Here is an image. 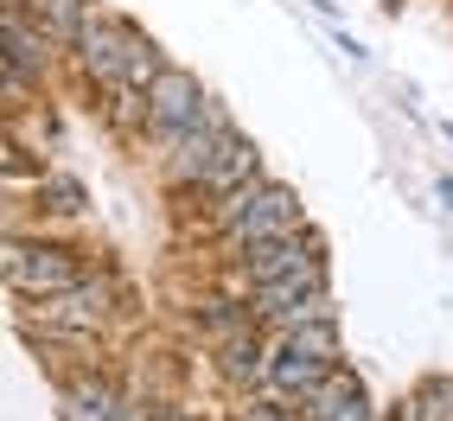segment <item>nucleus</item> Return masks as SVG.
Returning <instances> with one entry per match:
<instances>
[{"label":"nucleus","mask_w":453,"mask_h":421,"mask_svg":"<svg viewBox=\"0 0 453 421\" xmlns=\"http://www.w3.org/2000/svg\"><path fill=\"white\" fill-rule=\"evenodd\" d=\"M218 262H236V268H243L250 294H256L262 281H288V275H313V281H326V243H319L313 230H288V236H275V243H262V249L218 256Z\"/></svg>","instance_id":"5"},{"label":"nucleus","mask_w":453,"mask_h":421,"mask_svg":"<svg viewBox=\"0 0 453 421\" xmlns=\"http://www.w3.org/2000/svg\"><path fill=\"white\" fill-rule=\"evenodd\" d=\"M89 249L58 230H7V287L13 300H51L89 275Z\"/></svg>","instance_id":"3"},{"label":"nucleus","mask_w":453,"mask_h":421,"mask_svg":"<svg viewBox=\"0 0 453 421\" xmlns=\"http://www.w3.org/2000/svg\"><path fill=\"white\" fill-rule=\"evenodd\" d=\"M204 103H211V96L198 89V77L179 71V65H166L154 83H147V128H141L147 147H154V154H166V147L204 115Z\"/></svg>","instance_id":"4"},{"label":"nucleus","mask_w":453,"mask_h":421,"mask_svg":"<svg viewBox=\"0 0 453 421\" xmlns=\"http://www.w3.org/2000/svg\"><path fill=\"white\" fill-rule=\"evenodd\" d=\"M236 421H307V415H300L294 402H268V396H250Z\"/></svg>","instance_id":"12"},{"label":"nucleus","mask_w":453,"mask_h":421,"mask_svg":"<svg viewBox=\"0 0 453 421\" xmlns=\"http://www.w3.org/2000/svg\"><path fill=\"white\" fill-rule=\"evenodd\" d=\"M71 65H77L83 83H96L109 96V89H147L166 71V57H160V45L147 33H134L122 13H109V7L89 0V26H83L77 51H71Z\"/></svg>","instance_id":"1"},{"label":"nucleus","mask_w":453,"mask_h":421,"mask_svg":"<svg viewBox=\"0 0 453 421\" xmlns=\"http://www.w3.org/2000/svg\"><path fill=\"white\" fill-rule=\"evenodd\" d=\"M33 19H39V33L51 39V51L71 57L77 39H83V26H89V0H39Z\"/></svg>","instance_id":"10"},{"label":"nucleus","mask_w":453,"mask_h":421,"mask_svg":"<svg viewBox=\"0 0 453 421\" xmlns=\"http://www.w3.org/2000/svg\"><path fill=\"white\" fill-rule=\"evenodd\" d=\"M256 172H262V160H256V147H250L243 134H224V141H218V154L204 160V172H198V186H192V192H179V198H198V204H211V198H224V192H236V186H250Z\"/></svg>","instance_id":"7"},{"label":"nucleus","mask_w":453,"mask_h":421,"mask_svg":"<svg viewBox=\"0 0 453 421\" xmlns=\"http://www.w3.org/2000/svg\"><path fill=\"white\" fill-rule=\"evenodd\" d=\"M409 409H415V421H453V377H428L409 396Z\"/></svg>","instance_id":"11"},{"label":"nucleus","mask_w":453,"mask_h":421,"mask_svg":"<svg viewBox=\"0 0 453 421\" xmlns=\"http://www.w3.org/2000/svg\"><path fill=\"white\" fill-rule=\"evenodd\" d=\"M339 364H345V351H339V319L294 325V333H268V377H262L256 396L300 409Z\"/></svg>","instance_id":"2"},{"label":"nucleus","mask_w":453,"mask_h":421,"mask_svg":"<svg viewBox=\"0 0 453 421\" xmlns=\"http://www.w3.org/2000/svg\"><path fill=\"white\" fill-rule=\"evenodd\" d=\"M13 7H26V13H33V7H39V0H13Z\"/></svg>","instance_id":"13"},{"label":"nucleus","mask_w":453,"mask_h":421,"mask_svg":"<svg viewBox=\"0 0 453 421\" xmlns=\"http://www.w3.org/2000/svg\"><path fill=\"white\" fill-rule=\"evenodd\" d=\"M58 409H65V421H122L128 383H115L109 371H77L58 383Z\"/></svg>","instance_id":"6"},{"label":"nucleus","mask_w":453,"mask_h":421,"mask_svg":"<svg viewBox=\"0 0 453 421\" xmlns=\"http://www.w3.org/2000/svg\"><path fill=\"white\" fill-rule=\"evenodd\" d=\"M256 325V313H250V300H236V294H224V287H204L198 300H192V333L218 351L224 339H236V333H250Z\"/></svg>","instance_id":"9"},{"label":"nucleus","mask_w":453,"mask_h":421,"mask_svg":"<svg viewBox=\"0 0 453 421\" xmlns=\"http://www.w3.org/2000/svg\"><path fill=\"white\" fill-rule=\"evenodd\" d=\"M300 415L307 421H377V409H371V396H365V377H357L351 364H339L307 402H300Z\"/></svg>","instance_id":"8"}]
</instances>
